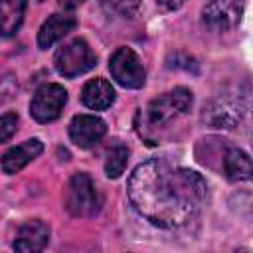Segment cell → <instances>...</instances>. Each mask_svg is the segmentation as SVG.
<instances>
[{"mask_svg": "<svg viewBox=\"0 0 253 253\" xmlns=\"http://www.w3.org/2000/svg\"><path fill=\"white\" fill-rule=\"evenodd\" d=\"M128 200L152 225L176 229L196 217L206 198L204 178L164 158H152L134 168L128 178Z\"/></svg>", "mask_w": 253, "mask_h": 253, "instance_id": "obj_1", "label": "cell"}, {"mask_svg": "<svg viewBox=\"0 0 253 253\" xmlns=\"http://www.w3.org/2000/svg\"><path fill=\"white\" fill-rule=\"evenodd\" d=\"M65 206L67 211L75 217H91L101 210V196L89 174H73V178L69 180Z\"/></svg>", "mask_w": 253, "mask_h": 253, "instance_id": "obj_2", "label": "cell"}, {"mask_svg": "<svg viewBox=\"0 0 253 253\" xmlns=\"http://www.w3.org/2000/svg\"><path fill=\"white\" fill-rule=\"evenodd\" d=\"M53 63H55V69H57L59 75H63V77H77V75L93 69L95 63H97V57L91 51V47L87 45V42L77 38V40L61 45L55 51Z\"/></svg>", "mask_w": 253, "mask_h": 253, "instance_id": "obj_3", "label": "cell"}, {"mask_svg": "<svg viewBox=\"0 0 253 253\" xmlns=\"http://www.w3.org/2000/svg\"><path fill=\"white\" fill-rule=\"evenodd\" d=\"M192 107V93L186 87H176L170 93H164L152 99L146 107V121L154 126L172 121L174 117L188 113Z\"/></svg>", "mask_w": 253, "mask_h": 253, "instance_id": "obj_4", "label": "cell"}, {"mask_svg": "<svg viewBox=\"0 0 253 253\" xmlns=\"http://www.w3.org/2000/svg\"><path fill=\"white\" fill-rule=\"evenodd\" d=\"M109 69L113 79L126 89H140L144 85L146 73L142 61L130 47H119L109 59Z\"/></svg>", "mask_w": 253, "mask_h": 253, "instance_id": "obj_5", "label": "cell"}, {"mask_svg": "<svg viewBox=\"0 0 253 253\" xmlns=\"http://www.w3.org/2000/svg\"><path fill=\"white\" fill-rule=\"evenodd\" d=\"M65 103L67 91L57 83H45L36 91L30 103V113L38 123H51L61 115Z\"/></svg>", "mask_w": 253, "mask_h": 253, "instance_id": "obj_6", "label": "cell"}, {"mask_svg": "<svg viewBox=\"0 0 253 253\" xmlns=\"http://www.w3.org/2000/svg\"><path fill=\"white\" fill-rule=\"evenodd\" d=\"M243 14L241 0H210L202 10V20L211 32H225L239 24Z\"/></svg>", "mask_w": 253, "mask_h": 253, "instance_id": "obj_7", "label": "cell"}, {"mask_svg": "<svg viewBox=\"0 0 253 253\" xmlns=\"http://www.w3.org/2000/svg\"><path fill=\"white\" fill-rule=\"evenodd\" d=\"M107 132V125L103 119L95 115H75L69 123V136L79 148L95 146Z\"/></svg>", "mask_w": 253, "mask_h": 253, "instance_id": "obj_8", "label": "cell"}, {"mask_svg": "<svg viewBox=\"0 0 253 253\" xmlns=\"http://www.w3.org/2000/svg\"><path fill=\"white\" fill-rule=\"evenodd\" d=\"M43 150L42 140L38 138H30L18 146H12L4 156H2V170L6 174H16L20 172L26 164H30L36 156H40Z\"/></svg>", "mask_w": 253, "mask_h": 253, "instance_id": "obj_9", "label": "cell"}, {"mask_svg": "<svg viewBox=\"0 0 253 253\" xmlns=\"http://www.w3.org/2000/svg\"><path fill=\"white\" fill-rule=\"evenodd\" d=\"M77 26V20L75 16H67V14H53L49 16L42 28H40V34H38V45L42 49H47L51 47L57 40H61L65 34H69L71 30H75Z\"/></svg>", "mask_w": 253, "mask_h": 253, "instance_id": "obj_10", "label": "cell"}, {"mask_svg": "<svg viewBox=\"0 0 253 253\" xmlns=\"http://www.w3.org/2000/svg\"><path fill=\"white\" fill-rule=\"evenodd\" d=\"M49 241V227L40 221V219H34V221H28L20 227L18 231V237L14 241V249L16 251H42Z\"/></svg>", "mask_w": 253, "mask_h": 253, "instance_id": "obj_11", "label": "cell"}, {"mask_svg": "<svg viewBox=\"0 0 253 253\" xmlns=\"http://www.w3.org/2000/svg\"><path fill=\"white\" fill-rule=\"evenodd\" d=\"M81 101L85 107L93 109V111H103L107 107L113 105L115 101V89L109 81L97 77V79H91L83 91H81Z\"/></svg>", "mask_w": 253, "mask_h": 253, "instance_id": "obj_12", "label": "cell"}, {"mask_svg": "<svg viewBox=\"0 0 253 253\" xmlns=\"http://www.w3.org/2000/svg\"><path fill=\"white\" fill-rule=\"evenodd\" d=\"M26 0H0V36H14L24 20Z\"/></svg>", "mask_w": 253, "mask_h": 253, "instance_id": "obj_13", "label": "cell"}, {"mask_svg": "<svg viewBox=\"0 0 253 253\" xmlns=\"http://www.w3.org/2000/svg\"><path fill=\"white\" fill-rule=\"evenodd\" d=\"M223 172L233 182L249 180L251 174H253V166H251L249 154L239 150V148H229L225 152V156H223Z\"/></svg>", "mask_w": 253, "mask_h": 253, "instance_id": "obj_14", "label": "cell"}, {"mask_svg": "<svg viewBox=\"0 0 253 253\" xmlns=\"http://www.w3.org/2000/svg\"><path fill=\"white\" fill-rule=\"evenodd\" d=\"M126 160H128V148L123 144H115L111 146V150L107 152V160H105V172L109 178H119L125 168H126Z\"/></svg>", "mask_w": 253, "mask_h": 253, "instance_id": "obj_15", "label": "cell"}, {"mask_svg": "<svg viewBox=\"0 0 253 253\" xmlns=\"http://www.w3.org/2000/svg\"><path fill=\"white\" fill-rule=\"evenodd\" d=\"M101 6L109 16L134 18L140 10V0H101Z\"/></svg>", "mask_w": 253, "mask_h": 253, "instance_id": "obj_16", "label": "cell"}, {"mask_svg": "<svg viewBox=\"0 0 253 253\" xmlns=\"http://www.w3.org/2000/svg\"><path fill=\"white\" fill-rule=\"evenodd\" d=\"M166 67L168 69H184V71H192L198 73V63L192 55H188L186 51H174L166 57Z\"/></svg>", "mask_w": 253, "mask_h": 253, "instance_id": "obj_17", "label": "cell"}, {"mask_svg": "<svg viewBox=\"0 0 253 253\" xmlns=\"http://www.w3.org/2000/svg\"><path fill=\"white\" fill-rule=\"evenodd\" d=\"M18 126V115L16 113H4L0 115V142L8 140Z\"/></svg>", "mask_w": 253, "mask_h": 253, "instance_id": "obj_18", "label": "cell"}, {"mask_svg": "<svg viewBox=\"0 0 253 253\" xmlns=\"http://www.w3.org/2000/svg\"><path fill=\"white\" fill-rule=\"evenodd\" d=\"M186 0H156V6L162 10V12H172V10H178Z\"/></svg>", "mask_w": 253, "mask_h": 253, "instance_id": "obj_19", "label": "cell"}, {"mask_svg": "<svg viewBox=\"0 0 253 253\" xmlns=\"http://www.w3.org/2000/svg\"><path fill=\"white\" fill-rule=\"evenodd\" d=\"M85 0H59V6H63L65 10H73V8H77L79 4H83Z\"/></svg>", "mask_w": 253, "mask_h": 253, "instance_id": "obj_20", "label": "cell"}, {"mask_svg": "<svg viewBox=\"0 0 253 253\" xmlns=\"http://www.w3.org/2000/svg\"><path fill=\"white\" fill-rule=\"evenodd\" d=\"M40 2H42V0H40Z\"/></svg>", "mask_w": 253, "mask_h": 253, "instance_id": "obj_21", "label": "cell"}]
</instances>
